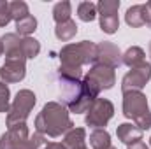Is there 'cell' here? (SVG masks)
<instances>
[{
    "mask_svg": "<svg viewBox=\"0 0 151 149\" xmlns=\"http://www.w3.org/2000/svg\"><path fill=\"white\" fill-rule=\"evenodd\" d=\"M72 128H74V123L69 116V109L60 102H47L35 117L37 133L53 137V139L65 135Z\"/></svg>",
    "mask_w": 151,
    "mask_h": 149,
    "instance_id": "6da1fadb",
    "label": "cell"
},
{
    "mask_svg": "<svg viewBox=\"0 0 151 149\" xmlns=\"http://www.w3.org/2000/svg\"><path fill=\"white\" fill-rule=\"evenodd\" d=\"M60 67H70V69H83V65L97 63V44L90 40L67 44L58 53Z\"/></svg>",
    "mask_w": 151,
    "mask_h": 149,
    "instance_id": "7a4b0ae2",
    "label": "cell"
},
{
    "mask_svg": "<svg viewBox=\"0 0 151 149\" xmlns=\"http://www.w3.org/2000/svg\"><path fill=\"white\" fill-rule=\"evenodd\" d=\"M123 114L132 119L139 130L151 128V112L148 105V98L142 91H127L123 93Z\"/></svg>",
    "mask_w": 151,
    "mask_h": 149,
    "instance_id": "3957f363",
    "label": "cell"
},
{
    "mask_svg": "<svg viewBox=\"0 0 151 149\" xmlns=\"http://www.w3.org/2000/svg\"><path fill=\"white\" fill-rule=\"evenodd\" d=\"M21 44V42H19ZM5 54V63L0 67V82L9 84V82H19L27 75V56L21 51V46L9 49L4 53Z\"/></svg>",
    "mask_w": 151,
    "mask_h": 149,
    "instance_id": "277c9868",
    "label": "cell"
},
{
    "mask_svg": "<svg viewBox=\"0 0 151 149\" xmlns=\"http://www.w3.org/2000/svg\"><path fill=\"white\" fill-rule=\"evenodd\" d=\"M37 102V97L34 91L30 90H19L7 111V126H14V125H21V123H27L30 112L34 109Z\"/></svg>",
    "mask_w": 151,
    "mask_h": 149,
    "instance_id": "5b68a950",
    "label": "cell"
},
{
    "mask_svg": "<svg viewBox=\"0 0 151 149\" xmlns=\"http://www.w3.org/2000/svg\"><path fill=\"white\" fill-rule=\"evenodd\" d=\"M83 84L88 88L90 93H93L95 97H99L100 91L104 90H111L116 84V75H114V69H109L106 65H99L95 63L86 75L83 77Z\"/></svg>",
    "mask_w": 151,
    "mask_h": 149,
    "instance_id": "8992f818",
    "label": "cell"
},
{
    "mask_svg": "<svg viewBox=\"0 0 151 149\" xmlns=\"http://www.w3.org/2000/svg\"><path fill=\"white\" fill-rule=\"evenodd\" d=\"M114 116V105L107 98H97L86 112L84 123L91 128H104Z\"/></svg>",
    "mask_w": 151,
    "mask_h": 149,
    "instance_id": "52a82bcc",
    "label": "cell"
},
{
    "mask_svg": "<svg viewBox=\"0 0 151 149\" xmlns=\"http://www.w3.org/2000/svg\"><path fill=\"white\" fill-rule=\"evenodd\" d=\"M0 149H30V135L27 123L11 126L0 137Z\"/></svg>",
    "mask_w": 151,
    "mask_h": 149,
    "instance_id": "ba28073f",
    "label": "cell"
},
{
    "mask_svg": "<svg viewBox=\"0 0 151 149\" xmlns=\"http://www.w3.org/2000/svg\"><path fill=\"white\" fill-rule=\"evenodd\" d=\"M150 79H151V63L146 62L142 67L132 69L128 74H125V77L121 79V90H123V93L141 91Z\"/></svg>",
    "mask_w": 151,
    "mask_h": 149,
    "instance_id": "9c48e42d",
    "label": "cell"
},
{
    "mask_svg": "<svg viewBox=\"0 0 151 149\" xmlns=\"http://www.w3.org/2000/svg\"><path fill=\"white\" fill-rule=\"evenodd\" d=\"M97 63L109 69H118L123 63V54L113 42H100L97 46Z\"/></svg>",
    "mask_w": 151,
    "mask_h": 149,
    "instance_id": "30bf717a",
    "label": "cell"
},
{
    "mask_svg": "<svg viewBox=\"0 0 151 149\" xmlns=\"http://www.w3.org/2000/svg\"><path fill=\"white\" fill-rule=\"evenodd\" d=\"M116 135H118V139H119L123 144H127V146L142 140V130H139V128H137L135 125H132V123H121V125L116 128Z\"/></svg>",
    "mask_w": 151,
    "mask_h": 149,
    "instance_id": "8fae6325",
    "label": "cell"
},
{
    "mask_svg": "<svg viewBox=\"0 0 151 149\" xmlns=\"http://www.w3.org/2000/svg\"><path fill=\"white\" fill-rule=\"evenodd\" d=\"M65 149H88L86 148V130L84 128H72L63 137Z\"/></svg>",
    "mask_w": 151,
    "mask_h": 149,
    "instance_id": "7c38bea8",
    "label": "cell"
},
{
    "mask_svg": "<svg viewBox=\"0 0 151 149\" xmlns=\"http://www.w3.org/2000/svg\"><path fill=\"white\" fill-rule=\"evenodd\" d=\"M123 63L130 69H137V67H142L146 63V54L142 51V47L139 46H132L128 47L125 53H123Z\"/></svg>",
    "mask_w": 151,
    "mask_h": 149,
    "instance_id": "4fadbf2b",
    "label": "cell"
},
{
    "mask_svg": "<svg viewBox=\"0 0 151 149\" xmlns=\"http://www.w3.org/2000/svg\"><path fill=\"white\" fill-rule=\"evenodd\" d=\"M125 21L128 27L132 28H139L146 25V18H144V5H132L127 9L125 14Z\"/></svg>",
    "mask_w": 151,
    "mask_h": 149,
    "instance_id": "5bb4252c",
    "label": "cell"
},
{
    "mask_svg": "<svg viewBox=\"0 0 151 149\" xmlns=\"http://www.w3.org/2000/svg\"><path fill=\"white\" fill-rule=\"evenodd\" d=\"M90 146L93 149H109L111 148V135L104 128H97L90 133Z\"/></svg>",
    "mask_w": 151,
    "mask_h": 149,
    "instance_id": "9a60e30c",
    "label": "cell"
},
{
    "mask_svg": "<svg viewBox=\"0 0 151 149\" xmlns=\"http://www.w3.org/2000/svg\"><path fill=\"white\" fill-rule=\"evenodd\" d=\"M100 30L104 34H109L113 35L118 32L119 28V18H118V12H100Z\"/></svg>",
    "mask_w": 151,
    "mask_h": 149,
    "instance_id": "2e32d148",
    "label": "cell"
},
{
    "mask_svg": "<svg viewBox=\"0 0 151 149\" xmlns=\"http://www.w3.org/2000/svg\"><path fill=\"white\" fill-rule=\"evenodd\" d=\"M76 34H77V25H76V21H72V19L63 21V23H58L56 28H55V35H56L58 40H62V42H67V40L74 39Z\"/></svg>",
    "mask_w": 151,
    "mask_h": 149,
    "instance_id": "e0dca14e",
    "label": "cell"
},
{
    "mask_svg": "<svg viewBox=\"0 0 151 149\" xmlns=\"http://www.w3.org/2000/svg\"><path fill=\"white\" fill-rule=\"evenodd\" d=\"M70 14H72V5L70 2L63 0V2H58L55 7H53V19L58 23H63V21H69L70 19Z\"/></svg>",
    "mask_w": 151,
    "mask_h": 149,
    "instance_id": "ac0fdd59",
    "label": "cell"
},
{
    "mask_svg": "<svg viewBox=\"0 0 151 149\" xmlns=\"http://www.w3.org/2000/svg\"><path fill=\"white\" fill-rule=\"evenodd\" d=\"M37 30V19L34 16H27L19 21H16V34L23 35V37H30V34H34Z\"/></svg>",
    "mask_w": 151,
    "mask_h": 149,
    "instance_id": "d6986e66",
    "label": "cell"
},
{
    "mask_svg": "<svg viewBox=\"0 0 151 149\" xmlns=\"http://www.w3.org/2000/svg\"><path fill=\"white\" fill-rule=\"evenodd\" d=\"M19 46H21V51L27 56V60L35 58V56H39V53H40V44L34 37H23Z\"/></svg>",
    "mask_w": 151,
    "mask_h": 149,
    "instance_id": "ffe728a7",
    "label": "cell"
},
{
    "mask_svg": "<svg viewBox=\"0 0 151 149\" xmlns=\"http://www.w3.org/2000/svg\"><path fill=\"white\" fill-rule=\"evenodd\" d=\"M97 14H99L97 12V5L93 2H81L77 5V16H79L81 21L90 23V21H93L97 18Z\"/></svg>",
    "mask_w": 151,
    "mask_h": 149,
    "instance_id": "44dd1931",
    "label": "cell"
},
{
    "mask_svg": "<svg viewBox=\"0 0 151 149\" xmlns=\"http://www.w3.org/2000/svg\"><path fill=\"white\" fill-rule=\"evenodd\" d=\"M9 12H11V18H12L14 21H19V19L30 16L28 5H27L25 2H21V0H14V2L9 4Z\"/></svg>",
    "mask_w": 151,
    "mask_h": 149,
    "instance_id": "7402d4cb",
    "label": "cell"
},
{
    "mask_svg": "<svg viewBox=\"0 0 151 149\" xmlns=\"http://www.w3.org/2000/svg\"><path fill=\"white\" fill-rule=\"evenodd\" d=\"M9 107H11V91L4 82H0V112H7Z\"/></svg>",
    "mask_w": 151,
    "mask_h": 149,
    "instance_id": "603a6c76",
    "label": "cell"
},
{
    "mask_svg": "<svg viewBox=\"0 0 151 149\" xmlns=\"http://www.w3.org/2000/svg\"><path fill=\"white\" fill-rule=\"evenodd\" d=\"M119 0H100L97 4V12H118Z\"/></svg>",
    "mask_w": 151,
    "mask_h": 149,
    "instance_id": "cb8c5ba5",
    "label": "cell"
},
{
    "mask_svg": "<svg viewBox=\"0 0 151 149\" xmlns=\"http://www.w3.org/2000/svg\"><path fill=\"white\" fill-rule=\"evenodd\" d=\"M11 12H9V4L0 0V27H7L11 21Z\"/></svg>",
    "mask_w": 151,
    "mask_h": 149,
    "instance_id": "d4e9b609",
    "label": "cell"
},
{
    "mask_svg": "<svg viewBox=\"0 0 151 149\" xmlns=\"http://www.w3.org/2000/svg\"><path fill=\"white\" fill-rule=\"evenodd\" d=\"M46 144H47V140L42 133H34L30 137V149H44Z\"/></svg>",
    "mask_w": 151,
    "mask_h": 149,
    "instance_id": "484cf974",
    "label": "cell"
},
{
    "mask_svg": "<svg viewBox=\"0 0 151 149\" xmlns=\"http://www.w3.org/2000/svg\"><path fill=\"white\" fill-rule=\"evenodd\" d=\"M144 18H146V25L151 27V0L144 4Z\"/></svg>",
    "mask_w": 151,
    "mask_h": 149,
    "instance_id": "4316f807",
    "label": "cell"
},
{
    "mask_svg": "<svg viewBox=\"0 0 151 149\" xmlns=\"http://www.w3.org/2000/svg\"><path fill=\"white\" fill-rule=\"evenodd\" d=\"M128 149H150V148H148L142 140H139V142H135V144H130V146H128Z\"/></svg>",
    "mask_w": 151,
    "mask_h": 149,
    "instance_id": "83f0119b",
    "label": "cell"
},
{
    "mask_svg": "<svg viewBox=\"0 0 151 149\" xmlns=\"http://www.w3.org/2000/svg\"><path fill=\"white\" fill-rule=\"evenodd\" d=\"M44 149H65L63 144H58V142H47Z\"/></svg>",
    "mask_w": 151,
    "mask_h": 149,
    "instance_id": "f1b7e54d",
    "label": "cell"
},
{
    "mask_svg": "<svg viewBox=\"0 0 151 149\" xmlns=\"http://www.w3.org/2000/svg\"><path fill=\"white\" fill-rule=\"evenodd\" d=\"M148 49H150V56H151V42L148 44Z\"/></svg>",
    "mask_w": 151,
    "mask_h": 149,
    "instance_id": "f546056e",
    "label": "cell"
},
{
    "mask_svg": "<svg viewBox=\"0 0 151 149\" xmlns=\"http://www.w3.org/2000/svg\"><path fill=\"white\" fill-rule=\"evenodd\" d=\"M2 54H4V51H2V46H0V56H2Z\"/></svg>",
    "mask_w": 151,
    "mask_h": 149,
    "instance_id": "4dcf8cb0",
    "label": "cell"
},
{
    "mask_svg": "<svg viewBox=\"0 0 151 149\" xmlns=\"http://www.w3.org/2000/svg\"><path fill=\"white\" fill-rule=\"evenodd\" d=\"M109 149H118V148H113V146H111V148H109Z\"/></svg>",
    "mask_w": 151,
    "mask_h": 149,
    "instance_id": "1f68e13d",
    "label": "cell"
},
{
    "mask_svg": "<svg viewBox=\"0 0 151 149\" xmlns=\"http://www.w3.org/2000/svg\"><path fill=\"white\" fill-rule=\"evenodd\" d=\"M150 146H151V137H150Z\"/></svg>",
    "mask_w": 151,
    "mask_h": 149,
    "instance_id": "d6a6232c",
    "label": "cell"
}]
</instances>
